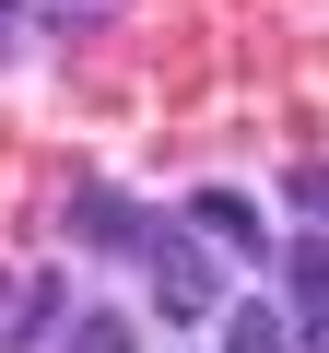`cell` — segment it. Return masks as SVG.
Wrapping results in <instances>:
<instances>
[{"label": "cell", "mask_w": 329, "mask_h": 353, "mask_svg": "<svg viewBox=\"0 0 329 353\" xmlns=\"http://www.w3.org/2000/svg\"><path fill=\"white\" fill-rule=\"evenodd\" d=\"M282 294H294V306H282L294 330H329V236H294V248H282Z\"/></svg>", "instance_id": "obj_3"}, {"label": "cell", "mask_w": 329, "mask_h": 353, "mask_svg": "<svg viewBox=\"0 0 329 353\" xmlns=\"http://www.w3.org/2000/svg\"><path fill=\"white\" fill-rule=\"evenodd\" d=\"M59 353H141V330H129V318H83Z\"/></svg>", "instance_id": "obj_6"}, {"label": "cell", "mask_w": 329, "mask_h": 353, "mask_svg": "<svg viewBox=\"0 0 329 353\" xmlns=\"http://www.w3.org/2000/svg\"><path fill=\"white\" fill-rule=\"evenodd\" d=\"M141 271H153L164 318H224V283H212V259H200L189 224H141Z\"/></svg>", "instance_id": "obj_1"}, {"label": "cell", "mask_w": 329, "mask_h": 353, "mask_svg": "<svg viewBox=\"0 0 329 353\" xmlns=\"http://www.w3.org/2000/svg\"><path fill=\"white\" fill-rule=\"evenodd\" d=\"M306 212H329V165H306Z\"/></svg>", "instance_id": "obj_7"}, {"label": "cell", "mask_w": 329, "mask_h": 353, "mask_svg": "<svg viewBox=\"0 0 329 353\" xmlns=\"http://www.w3.org/2000/svg\"><path fill=\"white\" fill-rule=\"evenodd\" d=\"M189 224H200V236H224L235 259H270V224H259V201H247V189H200V201H189Z\"/></svg>", "instance_id": "obj_2"}, {"label": "cell", "mask_w": 329, "mask_h": 353, "mask_svg": "<svg viewBox=\"0 0 329 353\" xmlns=\"http://www.w3.org/2000/svg\"><path fill=\"white\" fill-rule=\"evenodd\" d=\"M71 212H83V236H94V248H141V224H153V212H129L118 189H83Z\"/></svg>", "instance_id": "obj_4"}, {"label": "cell", "mask_w": 329, "mask_h": 353, "mask_svg": "<svg viewBox=\"0 0 329 353\" xmlns=\"http://www.w3.org/2000/svg\"><path fill=\"white\" fill-rule=\"evenodd\" d=\"M224 353H294V318L282 306H235L224 318Z\"/></svg>", "instance_id": "obj_5"}, {"label": "cell", "mask_w": 329, "mask_h": 353, "mask_svg": "<svg viewBox=\"0 0 329 353\" xmlns=\"http://www.w3.org/2000/svg\"><path fill=\"white\" fill-rule=\"evenodd\" d=\"M0 48H12V0H0Z\"/></svg>", "instance_id": "obj_8"}]
</instances>
